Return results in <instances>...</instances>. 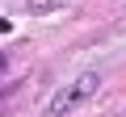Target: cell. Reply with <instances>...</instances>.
Here are the masks:
<instances>
[{
  "label": "cell",
  "mask_w": 126,
  "mask_h": 117,
  "mask_svg": "<svg viewBox=\"0 0 126 117\" xmlns=\"http://www.w3.org/2000/svg\"><path fill=\"white\" fill-rule=\"evenodd\" d=\"M97 88H101V75H97V71H84V75H76L67 88H59V92L50 96L46 113H50V117H67V113H72V109H80Z\"/></svg>",
  "instance_id": "1"
},
{
  "label": "cell",
  "mask_w": 126,
  "mask_h": 117,
  "mask_svg": "<svg viewBox=\"0 0 126 117\" xmlns=\"http://www.w3.org/2000/svg\"><path fill=\"white\" fill-rule=\"evenodd\" d=\"M25 4H30V13H50L59 4H67V0H25Z\"/></svg>",
  "instance_id": "2"
},
{
  "label": "cell",
  "mask_w": 126,
  "mask_h": 117,
  "mask_svg": "<svg viewBox=\"0 0 126 117\" xmlns=\"http://www.w3.org/2000/svg\"><path fill=\"white\" fill-rule=\"evenodd\" d=\"M0 71H4V58H0Z\"/></svg>",
  "instance_id": "3"
}]
</instances>
